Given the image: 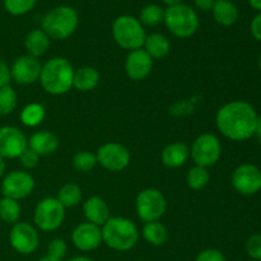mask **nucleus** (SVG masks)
Masks as SVG:
<instances>
[{
  "label": "nucleus",
  "mask_w": 261,
  "mask_h": 261,
  "mask_svg": "<svg viewBox=\"0 0 261 261\" xmlns=\"http://www.w3.org/2000/svg\"><path fill=\"white\" fill-rule=\"evenodd\" d=\"M42 65L37 58L31 55H24L18 58L10 68V75L18 84H32L40 81Z\"/></svg>",
  "instance_id": "15"
},
{
  "label": "nucleus",
  "mask_w": 261,
  "mask_h": 261,
  "mask_svg": "<svg viewBox=\"0 0 261 261\" xmlns=\"http://www.w3.org/2000/svg\"><path fill=\"white\" fill-rule=\"evenodd\" d=\"M232 185L242 195H254L261 190V171L254 165H241L232 175Z\"/></svg>",
  "instance_id": "13"
},
{
  "label": "nucleus",
  "mask_w": 261,
  "mask_h": 261,
  "mask_svg": "<svg viewBox=\"0 0 261 261\" xmlns=\"http://www.w3.org/2000/svg\"><path fill=\"white\" fill-rule=\"evenodd\" d=\"M251 33L257 41H261V12L252 19Z\"/></svg>",
  "instance_id": "39"
},
{
  "label": "nucleus",
  "mask_w": 261,
  "mask_h": 261,
  "mask_svg": "<svg viewBox=\"0 0 261 261\" xmlns=\"http://www.w3.org/2000/svg\"><path fill=\"white\" fill-rule=\"evenodd\" d=\"M17 106V93L10 86L0 88V115H9Z\"/></svg>",
  "instance_id": "32"
},
{
  "label": "nucleus",
  "mask_w": 261,
  "mask_h": 261,
  "mask_svg": "<svg viewBox=\"0 0 261 261\" xmlns=\"http://www.w3.org/2000/svg\"><path fill=\"white\" fill-rule=\"evenodd\" d=\"M19 161L20 163H22L23 167L30 170V168H35L36 166L38 165V162H40V155H38L35 150L31 149V148H27V149L19 155Z\"/></svg>",
  "instance_id": "35"
},
{
  "label": "nucleus",
  "mask_w": 261,
  "mask_h": 261,
  "mask_svg": "<svg viewBox=\"0 0 261 261\" xmlns=\"http://www.w3.org/2000/svg\"><path fill=\"white\" fill-rule=\"evenodd\" d=\"M58 199L64 208H73L82 200V190L75 184H66L59 190Z\"/></svg>",
  "instance_id": "27"
},
{
  "label": "nucleus",
  "mask_w": 261,
  "mask_h": 261,
  "mask_svg": "<svg viewBox=\"0 0 261 261\" xmlns=\"http://www.w3.org/2000/svg\"><path fill=\"white\" fill-rule=\"evenodd\" d=\"M97 165V157L96 154L87 150H81V152L75 153L73 158V166L78 172H89L93 170Z\"/></svg>",
  "instance_id": "31"
},
{
  "label": "nucleus",
  "mask_w": 261,
  "mask_h": 261,
  "mask_svg": "<svg viewBox=\"0 0 261 261\" xmlns=\"http://www.w3.org/2000/svg\"><path fill=\"white\" fill-rule=\"evenodd\" d=\"M135 206L139 218L148 223L158 221L166 213L167 201L165 195L157 189H145L137 196Z\"/></svg>",
  "instance_id": "8"
},
{
  "label": "nucleus",
  "mask_w": 261,
  "mask_h": 261,
  "mask_svg": "<svg viewBox=\"0 0 261 261\" xmlns=\"http://www.w3.org/2000/svg\"><path fill=\"white\" fill-rule=\"evenodd\" d=\"M216 0H195V7L201 12H209L213 9Z\"/></svg>",
  "instance_id": "40"
},
{
  "label": "nucleus",
  "mask_w": 261,
  "mask_h": 261,
  "mask_svg": "<svg viewBox=\"0 0 261 261\" xmlns=\"http://www.w3.org/2000/svg\"><path fill=\"white\" fill-rule=\"evenodd\" d=\"M28 148L25 135L15 126L0 127V155L3 158H19Z\"/></svg>",
  "instance_id": "14"
},
{
  "label": "nucleus",
  "mask_w": 261,
  "mask_h": 261,
  "mask_svg": "<svg viewBox=\"0 0 261 261\" xmlns=\"http://www.w3.org/2000/svg\"><path fill=\"white\" fill-rule=\"evenodd\" d=\"M97 163L112 172L125 170L130 163V152L126 147L119 143L110 142L101 145L96 153Z\"/></svg>",
  "instance_id": "11"
},
{
  "label": "nucleus",
  "mask_w": 261,
  "mask_h": 261,
  "mask_svg": "<svg viewBox=\"0 0 261 261\" xmlns=\"http://www.w3.org/2000/svg\"><path fill=\"white\" fill-rule=\"evenodd\" d=\"M257 117L251 105L244 101H233L219 109L216 124L222 135L234 142H242L255 135Z\"/></svg>",
  "instance_id": "1"
},
{
  "label": "nucleus",
  "mask_w": 261,
  "mask_h": 261,
  "mask_svg": "<svg viewBox=\"0 0 261 261\" xmlns=\"http://www.w3.org/2000/svg\"><path fill=\"white\" fill-rule=\"evenodd\" d=\"M24 47L28 55L38 59L50 47V37L42 30H33L25 37Z\"/></svg>",
  "instance_id": "23"
},
{
  "label": "nucleus",
  "mask_w": 261,
  "mask_h": 261,
  "mask_svg": "<svg viewBox=\"0 0 261 261\" xmlns=\"http://www.w3.org/2000/svg\"><path fill=\"white\" fill-rule=\"evenodd\" d=\"M163 3H165L166 5H168V7H173V5L182 4L184 0H163Z\"/></svg>",
  "instance_id": "42"
},
{
  "label": "nucleus",
  "mask_w": 261,
  "mask_h": 261,
  "mask_svg": "<svg viewBox=\"0 0 261 261\" xmlns=\"http://www.w3.org/2000/svg\"><path fill=\"white\" fill-rule=\"evenodd\" d=\"M144 50L152 59H163L170 54V40L161 33H152L145 38Z\"/></svg>",
  "instance_id": "24"
},
{
  "label": "nucleus",
  "mask_w": 261,
  "mask_h": 261,
  "mask_svg": "<svg viewBox=\"0 0 261 261\" xmlns=\"http://www.w3.org/2000/svg\"><path fill=\"white\" fill-rule=\"evenodd\" d=\"M79 17L75 9L66 5L54 8L42 19L41 30L53 40H66L75 32Z\"/></svg>",
  "instance_id": "4"
},
{
  "label": "nucleus",
  "mask_w": 261,
  "mask_h": 261,
  "mask_svg": "<svg viewBox=\"0 0 261 261\" xmlns=\"http://www.w3.org/2000/svg\"><path fill=\"white\" fill-rule=\"evenodd\" d=\"M74 71L73 65L66 59H50L41 69V86L47 93L54 96L65 94L73 88Z\"/></svg>",
  "instance_id": "2"
},
{
  "label": "nucleus",
  "mask_w": 261,
  "mask_h": 261,
  "mask_svg": "<svg viewBox=\"0 0 261 261\" xmlns=\"http://www.w3.org/2000/svg\"><path fill=\"white\" fill-rule=\"evenodd\" d=\"M40 261H61V260L60 259H56V257L50 256V255H47V256L42 257V259H41Z\"/></svg>",
  "instance_id": "46"
},
{
  "label": "nucleus",
  "mask_w": 261,
  "mask_h": 261,
  "mask_svg": "<svg viewBox=\"0 0 261 261\" xmlns=\"http://www.w3.org/2000/svg\"><path fill=\"white\" fill-rule=\"evenodd\" d=\"M69 261H93V260L86 256H78V257H73V259H70Z\"/></svg>",
  "instance_id": "45"
},
{
  "label": "nucleus",
  "mask_w": 261,
  "mask_h": 261,
  "mask_svg": "<svg viewBox=\"0 0 261 261\" xmlns=\"http://www.w3.org/2000/svg\"><path fill=\"white\" fill-rule=\"evenodd\" d=\"M191 158L196 166L208 168L219 161L222 154L221 142L213 134H201L195 139L191 147Z\"/></svg>",
  "instance_id": "9"
},
{
  "label": "nucleus",
  "mask_w": 261,
  "mask_h": 261,
  "mask_svg": "<svg viewBox=\"0 0 261 261\" xmlns=\"http://www.w3.org/2000/svg\"><path fill=\"white\" fill-rule=\"evenodd\" d=\"M250 4H251V7L254 8V9L259 10L261 12V0H249Z\"/></svg>",
  "instance_id": "43"
},
{
  "label": "nucleus",
  "mask_w": 261,
  "mask_h": 261,
  "mask_svg": "<svg viewBox=\"0 0 261 261\" xmlns=\"http://www.w3.org/2000/svg\"><path fill=\"white\" fill-rule=\"evenodd\" d=\"M209 180H211V175H209L208 170L200 167V166H194L193 168H190V171L188 172V177H186L189 188L193 190H201L208 185Z\"/></svg>",
  "instance_id": "30"
},
{
  "label": "nucleus",
  "mask_w": 261,
  "mask_h": 261,
  "mask_svg": "<svg viewBox=\"0 0 261 261\" xmlns=\"http://www.w3.org/2000/svg\"><path fill=\"white\" fill-rule=\"evenodd\" d=\"M153 69V59L144 48L130 51L125 61V71L133 81H143Z\"/></svg>",
  "instance_id": "16"
},
{
  "label": "nucleus",
  "mask_w": 261,
  "mask_h": 261,
  "mask_svg": "<svg viewBox=\"0 0 261 261\" xmlns=\"http://www.w3.org/2000/svg\"><path fill=\"white\" fill-rule=\"evenodd\" d=\"M28 148L35 150L38 155H48L59 148V138L51 132H37L28 140Z\"/></svg>",
  "instance_id": "19"
},
{
  "label": "nucleus",
  "mask_w": 261,
  "mask_h": 261,
  "mask_svg": "<svg viewBox=\"0 0 261 261\" xmlns=\"http://www.w3.org/2000/svg\"><path fill=\"white\" fill-rule=\"evenodd\" d=\"M71 241H73L74 246L76 249L82 250V251L96 250L102 242L101 227L96 226L93 223H89V222L79 224L73 231Z\"/></svg>",
  "instance_id": "17"
},
{
  "label": "nucleus",
  "mask_w": 261,
  "mask_h": 261,
  "mask_svg": "<svg viewBox=\"0 0 261 261\" xmlns=\"http://www.w3.org/2000/svg\"><path fill=\"white\" fill-rule=\"evenodd\" d=\"M35 189V178L25 171H12L2 182V193L4 198L20 200L31 195Z\"/></svg>",
  "instance_id": "10"
},
{
  "label": "nucleus",
  "mask_w": 261,
  "mask_h": 261,
  "mask_svg": "<svg viewBox=\"0 0 261 261\" xmlns=\"http://www.w3.org/2000/svg\"><path fill=\"white\" fill-rule=\"evenodd\" d=\"M66 254V244L64 240L55 239L48 245V255L56 259H63Z\"/></svg>",
  "instance_id": "36"
},
{
  "label": "nucleus",
  "mask_w": 261,
  "mask_h": 261,
  "mask_svg": "<svg viewBox=\"0 0 261 261\" xmlns=\"http://www.w3.org/2000/svg\"><path fill=\"white\" fill-rule=\"evenodd\" d=\"M112 35L120 47L129 51L142 48L147 38L143 24L132 15L117 17L112 24Z\"/></svg>",
  "instance_id": "5"
},
{
  "label": "nucleus",
  "mask_w": 261,
  "mask_h": 261,
  "mask_svg": "<svg viewBox=\"0 0 261 261\" xmlns=\"http://www.w3.org/2000/svg\"><path fill=\"white\" fill-rule=\"evenodd\" d=\"M65 218V208L56 198H46L37 204L33 214L35 224L45 232L58 229Z\"/></svg>",
  "instance_id": "7"
},
{
  "label": "nucleus",
  "mask_w": 261,
  "mask_h": 261,
  "mask_svg": "<svg viewBox=\"0 0 261 261\" xmlns=\"http://www.w3.org/2000/svg\"><path fill=\"white\" fill-rule=\"evenodd\" d=\"M102 241L116 251H127L137 245L139 231L134 222L122 217L110 218L101 227Z\"/></svg>",
  "instance_id": "3"
},
{
  "label": "nucleus",
  "mask_w": 261,
  "mask_h": 261,
  "mask_svg": "<svg viewBox=\"0 0 261 261\" xmlns=\"http://www.w3.org/2000/svg\"><path fill=\"white\" fill-rule=\"evenodd\" d=\"M10 81H12L10 68L7 65V63L4 60L0 59V88L5 86H9Z\"/></svg>",
  "instance_id": "38"
},
{
  "label": "nucleus",
  "mask_w": 261,
  "mask_h": 261,
  "mask_svg": "<svg viewBox=\"0 0 261 261\" xmlns=\"http://www.w3.org/2000/svg\"><path fill=\"white\" fill-rule=\"evenodd\" d=\"M84 216L89 223L102 227L111 217H110V208L103 199L98 196H92L84 203L83 205Z\"/></svg>",
  "instance_id": "18"
},
{
  "label": "nucleus",
  "mask_w": 261,
  "mask_h": 261,
  "mask_svg": "<svg viewBox=\"0 0 261 261\" xmlns=\"http://www.w3.org/2000/svg\"><path fill=\"white\" fill-rule=\"evenodd\" d=\"M20 217V205L17 200L3 198L0 200V219L5 223H17Z\"/></svg>",
  "instance_id": "29"
},
{
  "label": "nucleus",
  "mask_w": 261,
  "mask_h": 261,
  "mask_svg": "<svg viewBox=\"0 0 261 261\" xmlns=\"http://www.w3.org/2000/svg\"><path fill=\"white\" fill-rule=\"evenodd\" d=\"M255 135H256L257 139H259V142L261 143V116L257 117L256 129H255Z\"/></svg>",
  "instance_id": "41"
},
{
  "label": "nucleus",
  "mask_w": 261,
  "mask_h": 261,
  "mask_svg": "<svg viewBox=\"0 0 261 261\" xmlns=\"http://www.w3.org/2000/svg\"><path fill=\"white\" fill-rule=\"evenodd\" d=\"M165 19V10L160 5L149 4L140 10L139 22L147 27H155Z\"/></svg>",
  "instance_id": "28"
},
{
  "label": "nucleus",
  "mask_w": 261,
  "mask_h": 261,
  "mask_svg": "<svg viewBox=\"0 0 261 261\" xmlns=\"http://www.w3.org/2000/svg\"><path fill=\"white\" fill-rule=\"evenodd\" d=\"M45 109L40 103H30L20 112V121L28 127H36L45 119Z\"/></svg>",
  "instance_id": "26"
},
{
  "label": "nucleus",
  "mask_w": 261,
  "mask_h": 261,
  "mask_svg": "<svg viewBox=\"0 0 261 261\" xmlns=\"http://www.w3.org/2000/svg\"><path fill=\"white\" fill-rule=\"evenodd\" d=\"M142 234L148 244L153 246H161L165 244L168 239V231L165 224L161 223L160 221L148 222L144 224L142 229Z\"/></svg>",
  "instance_id": "25"
},
{
  "label": "nucleus",
  "mask_w": 261,
  "mask_h": 261,
  "mask_svg": "<svg viewBox=\"0 0 261 261\" xmlns=\"http://www.w3.org/2000/svg\"><path fill=\"white\" fill-rule=\"evenodd\" d=\"M9 241L13 249L22 255H30L35 252L40 244L36 228L25 222L14 223L10 229Z\"/></svg>",
  "instance_id": "12"
},
{
  "label": "nucleus",
  "mask_w": 261,
  "mask_h": 261,
  "mask_svg": "<svg viewBox=\"0 0 261 261\" xmlns=\"http://www.w3.org/2000/svg\"><path fill=\"white\" fill-rule=\"evenodd\" d=\"M99 82V74L92 66H82L74 71L73 87L81 92L93 91Z\"/></svg>",
  "instance_id": "22"
},
{
  "label": "nucleus",
  "mask_w": 261,
  "mask_h": 261,
  "mask_svg": "<svg viewBox=\"0 0 261 261\" xmlns=\"http://www.w3.org/2000/svg\"><path fill=\"white\" fill-rule=\"evenodd\" d=\"M163 22L173 36L180 38L191 37L199 28L198 14L193 8L186 4L168 7L165 10Z\"/></svg>",
  "instance_id": "6"
},
{
  "label": "nucleus",
  "mask_w": 261,
  "mask_h": 261,
  "mask_svg": "<svg viewBox=\"0 0 261 261\" xmlns=\"http://www.w3.org/2000/svg\"><path fill=\"white\" fill-rule=\"evenodd\" d=\"M196 261H226V257L218 250L206 249L198 255Z\"/></svg>",
  "instance_id": "37"
},
{
  "label": "nucleus",
  "mask_w": 261,
  "mask_h": 261,
  "mask_svg": "<svg viewBox=\"0 0 261 261\" xmlns=\"http://www.w3.org/2000/svg\"><path fill=\"white\" fill-rule=\"evenodd\" d=\"M37 0H4V7L12 15H23L35 8Z\"/></svg>",
  "instance_id": "33"
},
{
  "label": "nucleus",
  "mask_w": 261,
  "mask_h": 261,
  "mask_svg": "<svg viewBox=\"0 0 261 261\" xmlns=\"http://www.w3.org/2000/svg\"><path fill=\"white\" fill-rule=\"evenodd\" d=\"M246 251L250 257L261 260V233L252 234L246 242Z\"/></svg>",
  "instance_id": "34"
},
{
  "label": "nucleus",
  "mask_w": 261,
  "mask_h": 261,
  "mask_svg": "<svg viewBox=\"0 0 261 261\" xmlns=\"http://www.w3.org/2000/svg\"><path fill=\"white\" fill-rule=\"evenodd\" d=\"M259 68H260V70H261V55H260V59H259Z\"/></svg>",
  "instance_id": "47"
},
{
  "label": "nucleus",
  "mask_w": 261,
  "mask_h": 261,
  "mask_svg": "<svg viewBox=\"0 0 261 261\" xmlns=\"http://www.w3.org/2000/svg\"><path fill=\"white\" fill-rule=\"evenodd\" d=\"M190 155V149L182 142H176L168 144L162 152L163 165L170 168H178L184 166Z\"/></svg>",
  "instance_id": "20"
},
{
  "label": "nucleus",
  "mask_w": 261,
  "mask_h": 261,
  "mask_svg": "<svg viewBox=\"0 0 261 261\" xmlns=\"http://www.w3.org/2000/svg\"><path fill=\"white\" fill-rule=\"evenodd\" d=\"M4 172H5V161H4V158L0 155V178L3 177Z\"/></svg>",
  "instance_id": "44"
},
{
  "label": "nucleus",
  "mask_w": 261,
  "mask_h": 261,
  "mask_svg": "<svg viewBox=\"0 0 261 261\" xmlns=\"http://www.w3.org/2000/svg\"><path fill=\"white\" fill-rule=\"evenodd\" d=\"M212 12L216 22L224 27L234 24L239 19V9L231 0H216Z\"/></svg>",
  "instance_id": "21"
}]
</instances>
